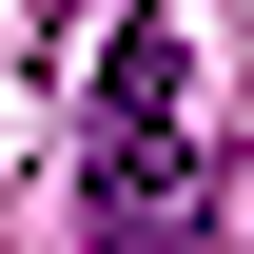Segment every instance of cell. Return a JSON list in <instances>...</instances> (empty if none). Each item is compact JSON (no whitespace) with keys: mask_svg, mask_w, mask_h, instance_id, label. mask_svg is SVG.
I'll use <instances>...</instances> for the list:
<instances>
[{"mask_svg":"<svg viewBox=\"0 0 254 254\" xmlns=\"http://www.w3.org/2000/svg\"><path fill=\"white\" fill-rule=\"evenodd\" d=\"M98 235L118 254H176L195 235V137L176 118H98Z\"/></svg>","mask_w":254,"mask_h":254,"instance_id":"1","label":"cell"}]
</instances>
